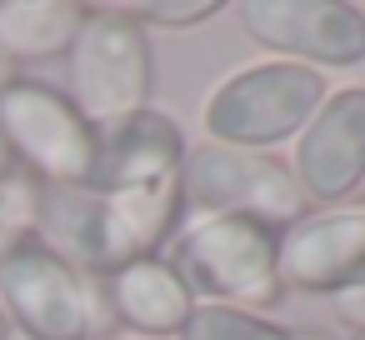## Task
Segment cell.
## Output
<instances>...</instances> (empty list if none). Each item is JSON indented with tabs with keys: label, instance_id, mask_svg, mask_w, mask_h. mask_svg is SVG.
<instances>
[{
	"label": "cell",
	"instance_id": "16",
	"mask_svg": "<svg viewBox=\"0 0 365 340\" xmlns=\"http://www.w3.org/2000/svg\"><path fill=\"white\" fill-rule=\"evenodd\" d=\"M36 220H41V185L26 170H6L0 175V255L16 235L36 230Z\"/></svg>",
	"mask_w": 365,
	"mask_h": 340
},
{
	"label": "cell",
	"instance_id": "6",
	"mask_svg": "<svg viewBox=\"0 0 365 340\" xmlns=\"http://www.w3.org/2000/svg\"><path fill=\"white\" fill-rule=\"evenodd\" d=\"M66 76H71L66 96L96 130L110 120H125V115L145 110L155 96L150 36L120 6H91V16L76 31V46L66 56Z\"/></svg>",
	"mask_w": 365,
	"mask_h": 340
},
{
	"label": "cell",
	"instance_id": "9",
	"mask_svg": "<svg viewBox=\"0 0 365 340\" xmlns=\"http://www.w3.org/2000/svg\"><path fill=\"white\" fill-rule=\"evenodd\" d=\"M290 175L310 210L350 205L365 185V86H340L295 135Z\"/></svg>",
	"mask_w": 365,
	"mask_h": 340
},
{
	"label": "cell",
	"instance_id": "18",
	"mask_svg": "<svg viewBox=\"0 0 365 340\" xmlns=\"http://www.w3.org/2000/svg\"><path fill=\"white\" fill-rule=\"evenodd\" d=\"M11 81H16V66H11V56H6V51H0V91H6Z\"/></svg>",
	"mask_w": 365,
	"mask_h": 340
},
{
	"label": "cell",
	"instance_id": "22",
	"mask_svg": "<svg viewBox=\"0 0 365 340\" xmlns=\"http://www.w3.org/2000/svg\"><path fill=\"white\" fill-rule=\"evenodd\" d=\"M360 195H365V185H360ZM360 205H365V200H360Z\"/></svg>",
	"mask_w": 365,
	"mask_h": 340
},
{
	"label": "cell",
	"instance_id": "12",
	"mask_svg": "<svg viewBox=\"0 0 365 340\" xmlns=\"http://www.w3.org/2000/svg\"><path fill=\"white\" fill-rule=\"evenodd\" d=\"M106 305L115 330L135 335V340H180V330L195 315V295L185 285V275L170 265V255H150L135 260L115 275H101Z\"/></svg>",
	"mask_w": 365,
	"mask_h": 340
},
{
	"label": "cell",
	"instance_id": "2",
	"mask_svg": "<svg viewBox=\"0 0 365 340\" xmlns=\"http://www.w3.org/2000/svg\"><path fill=\"white\" fill-rule=\"evenodd\" d=\"M0 315L21 340H110L115 320L101 275L26 230L0 255Z\"/></svg>",
	"mask_w": 365,
	"mask_h": 340
},
{
	"label": "cell",
	"instance_id": "1",
	"mask_svg": "<svg viewBox=\"0 0 365 340\" xmlns=\"http://www.w3.org/2000/svg\"><path fill=\"white\" fill-rule=\"evenodd\" d=\"M185 225L180 180L160 190L101 195V190H46L36 230L91 275H115L135 260L165 255Z\"/></svg>",
	"mask_w": 365,
	"mask_h": 340
},
{
	"label": "cell",
	"instance_id": "17",
	"mask_svg": "<svg viewBox=\"0 0 365 340\" xmlns=\"http://www.w3.org/2000/svg\"><path fill=\"white\" fill-rule=\"evenodd\" d=\"M335 305H340V315L350 320V330L365 325V295H350V300H335Z\"/></svg>",
	"mask_w": 365,
	"mask_h": 340
},
{
	"label": "cell",
	"instance_id": "20",
	"mask_svg": "<svg viewBox=\"0 0 365 340\" xmlns=\"http://www.w3.org/2000/svg\"><path fill=\"white\" fill-rule=\"evenodd\" d=\"M345 340H365V325H360V330H350V335H345Z\"/></svg>",
	"mask_w": 365,
	"mask_h": 340
},
{
	"label": "cell",
	"instance_id": "21",
	"mask_svg": "<svg viewBox=\"0 0 365 340\" xmlns=\"http://www.w3.org/2000/svg\"><path fill=\"white\" fill-rule=\"evenodd\" d=\"M110 340H135V335H110Z\"/></svg>",
	"mask_w": 365,
	"mask_h": 340
},
{
	"label": "cell",
	"instance_id": "5",
	"mask_svg": "<svg viewBox=\"0 0 365 340\" xmlns=\"http://www.w3.org/2000/svg\"><path fill=\"white\" fill-rule=\"evenodd\" d=\"M0 145L11 150L16 170L46 190H91L101 130L61 86L16 76L0 91Z\"/></svg>",
	"mask_w": 365,
	"mask_h": 340
},
{
	"label": "cell",
	"instance_id": "11",
	"mask_svg": "<svg viewBox=\"0 0 365 340\" xmlns=\"http://www.w3.org/2000/svg\"><path fill=\"white\" fill-rule=\"evenodd\" d=\"M190 145L185 130L170 110L145 105L125 120L101 125V150H96V175L91 190L101 195H130V190H160L180 180Z\"/></svg>",
	"mask_w": 365,
	"mask_h": 340
},
{
	"label": "cell",
	"instance_id": "8",
	"mask_svg": "<svg viewBox=\"0 0 365 340\" xmlns=\"http://www.w3.org/2000/svg\"><path fill=\"white\" fill-rule=\"evenodd\" d=\"M235 21L270 61H295L320 76L365 66V11L355 0H240Z\"/></svg>",
	"mask_w": 365,
	"mask_h": 340
},
{
	"label": "cell",
	"instance_id": "3",
	"mask_svg": "<svg viewBox=\"0 0 365 340\" xmlns=\"http://www.w3.org/2000/svg\"><path fill=\"white\" fill-rule=\"evenodd\" d=\"M170 265L185 275L200 305H235V310H275L280 285V225L250 215H200L185 220L170 240Z\"/></svg>",
	"mask_w": 365,
	"mask_h": 340
},
{
	"label": "cell",
	"instance_id": "13",
	"mask_svg": "<svg viewBox=\"0 0 365 340\" xmlns=\"http://www.w3.org/2000/svg\"><path fill=\"white\" fill-rule=\"evenodd\" d=\"M86 16V0H0V51L11 66L66 61Z\"/></svg>",
	"mask_w": 365,
	"mask_h": 340
},
{
	"label": "cell",
	"instance_id": "14",
	"mask_svg": "<svg viewBox=\"0 0 365 340\" xmlns=\"http://www.w3.org/2000/svg\"><path fill=\"white\" fill-rule=\"evenodd\" d=\"M180 340H300V330L255 310H235V305H195Z\"/></svg>",
	"mask_w": 365,
	"mask_h": 340
},
{
	"label": "cell",
	"instance_id": "19",
	"mask_svg": "<svg viewBox=\"0 0 365 340\" xmlns=\"http://www.w3.org/2000/svg\"><path fill=\"white\" fill-rule=\"evenodd\" d=\"M0 340H11V325H6V315H0Z\"/></svg>",
	"mask_w": 365,
	"mask_h": 340
},
{
	"label": "cell",
	"instance_id": "10",
	"mask_svg": "<svg viewBox=\"0 0 365 340\" xmlns=\"http://www.w3.org/2000/svg\"><path fill=\"white\" fill-rule=\"evenodd\" d=\"M280 285L300 295H365V205L305 210L280 230Z\"/></svg>",
	"mask_w": 365,
	"mask_h": 340
},
{
	"label": "cell",
	"instance_id": "15",
	"mask_svg": "<svg viewBox=\"0 0 365 340\" xmlns=\"http://www.w3.org/2000/svg\"><path fill=\"white\" fill-rule=\"evenodd\" d=\"M140 31H195L205 21H215L225 6L220 0H130L120 6Z\"/></svg>",
	"mask_w": 365,
	"mask_h": 340
},
{
	"label": "cell",
	"instance_id": "4",
	"mask_svg": "<svg viewBox=\"0 0 365 340\" xmlns=\"http://www.w3.org/2000/svg\"><path fill=\"white\" fill-rule=\"evenodd\" d=\"M330 96V81L310 66L295 61H255L230 71L220 86H210L205 105H200V125L210 145H230V150H270L295 140L310 115L320 110V101Z\"/></svg>",
	"mask_w": 365,
	"mask_h": 340
},
{
	"label": "cell",
	"instance_id": "7",
	"mask_svg": "<svg viewBox=\"0 0 365 340\" xmlns=\"http://www.w3.org/2000/svg\"><path fill=\"white\" fill-rule=\"evenodd\" d=\"M180 205H185V220L250 215V220H270L280 230L310 210L280 155L230 150V145H210V140L195 145L180 165Z\"/></svg>",
	"mask_w": 365,
	"mask_h": 340
}]
</instances>
